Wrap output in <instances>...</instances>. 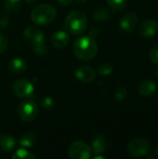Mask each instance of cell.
I'll return each instance as SVG.
<instances>
[{"mask_svg":"<svg viewBox=\"0 0 158 159\" xmlns=\"http://www.w3.org/2000/svg\"><path fill=\"white\" fill-rule=\"evenodd\" d=\"M73 52L78 60L88 61L96 57L98 53V44L93 36L83 35L74 42Z\"/></svg>","mask_w":158,"mask_h":159,"instance_id":"6da1fadb","label":"cell"},{"mask_svg":"<svg viewBox=\"0 0 158 159\" xmlns=\"http://www.w3.org/2000/svg\"><path fill=\"white\" fill-rule=\"evenodd\" d=\"M25 41L33 47L37 55H45L47 52V47L45 44V35L36 26H28L23 31Z\"/></svg>","mask_w":158,"mask_h":159,"instance_id":"7a4b0ae2","label":"cell"},{"mask_svg":"<svg viewBox=\"0 0 158 159\" xmlns=\"http://www.w3.org/2000/svg\"><path fill=\"white\" fill-rule=\"evenodd\" d=\"M64 27L72 34H80L88 27V17L81 10H73L66 17Z\"/></svg>","mask_w":158,"mask_h":159,"instance_id":"3957f363","label":"cell"},{"mask_svg":"<svg viewBox=\"0 0 158 159\" xmlns=\"http://www.w3.org/2000/svg\"><path fill=\"white\" fill-rule=\"evenodd\" d=\"M57 17V10L53 6L40 4L34 7L31 12L32 20L37 25H47L51 23Z\"/></svg>","mask_w":158,"mask_h":159,"instance_id":"277c9868","label":"cell"},{"mask_svg":"<svg viewBox=\"0 0 158 159\" xmlns=\"http://www.w3.org/2000/svg\"><path fill=\"white\" fill-rule=\"evenodd\" d=\"M150 150V143L144 138H135L127 146V153L133 158L145 157Z\"/></svg>","mask_w":158,"mask_h":159,"instance_id":"5b68a950","label":"cell"},{"mask_svg":"<svg viewBox=\"0 0 158 159\" xmlns=\"http://www.w3.org/2000/svg\"><path fill=\"white\" fill-rule=\"evenodd\" d=\"M18 114L22 121L32 122L38 116L37 105L32 100H24L18 107Z\"/></svg>","mask_w":158,"mask_h":159,"instance_id":"8992f818","label":"cell"},{"mask_svg":"<svg viewBox=\"0 0 158 159\" xmlns=\"http://www.w3.org/2000/svg\"><path fill=\"white\" fill-rule=\"evenodd\" d=\"M68 156L73 159H88L92 156V149L85 142L76 141L69 145Z\"/></svg>","mask_w":158,"mask_h":159,"instance_id":"52a82bcc","label":"cell"},{"mask_svg":"<svg viewBox=\"0 0 158 159\" xmlns=\"http://www.w3.org/2000/svg\"><path fill=\"white\" fill-rule=\"evenodd\" d=\"M34 88L33 84L26 79H19L12 85V91L14 95L19 98H28L34 93Z\"/></svg>","mask_w":158,"mask_h":159,"instance_id":"ba28073f","label":"cell"},{"mask_svg":"<svg viewBox=\"0 0 158 159\" xmlns=\"http://www.w3.org/2000/svg\"><path fill=\"white\" fill-rule=\"evenodd\" d=\"M139 34L143 38H150L158 33V22L153 19L142 21L138 29Z\"/></svg>","mask_w":158,"mask_h":159,"instance_id":"9c48e42d","label":"cell"},{"mask_svg":"<svg viewBox=\"0 0 158 159\" xmlns=\"http://www.w3.org/2000/svg\"><path fill=\"white\" fill-rule=\"evenodd\" d=\"M74 76L82 83H90L96 77V72L92 67L89 66H79L74 71Z\"/></svg>","mask_w":158,"mask_h":159,"instance_id":"30bf717a","label":"cell"},{"mask_svg":"<svg viewBox=\"0 0 158 159\" xmlns=\"http://www.w3.org/2000/svg\"><path fill=\"white\" fill-rule=\"evenodd\" d=\"M138 22H139L138 16L133 12H129V13H126L121 18L119 25L123 32L130 33L136 28V26L138 25Z\"/></svg>","mask_w":158,"mask_h":159,"instance_id":"8fae6325","label":"cell"},{"mask_svg":"<svg viewBox=\"0 0 158 159\" xmlns=\"http://www.w3.org/2000/svg\"><path fill=\"white\" fill-rule=\"evenodd\" d=\"M69 34L65 31H57L51 36V43L56 48H63L69 43Z\"/></svg>","mask_w":158,"mask_h":159,"instance_id":"7c38bea8","label":"cell"},{"mask_svg":"<svg viewBox=\"0 0 158 159\" xmlns=\"http://www.w3.org/2000/svg\"><path fill=\"white\" fill-rule=\"evenodd\" d=\"M157 89V85L152 80H144L140 83L138 87V92L142 97H150L156 93Z\"/></svg>","mask_w":158,"mask_h":159,"instance_id":"4fadbf2b","label":"cell"},{"mask_svg":"<svg viewBox=\"0 0 158 159\" xmlns=\"http://www.w3.org/2000/svg\"><path fill=\"white\" fill-rule=\"evenodd\" d=\"M108 147V143L106 138L103 135H98L96 136L91 143V149L92 152H94L95 154H102L104 151H106Z\"/></svg>","mask_w":158,"mask_h":159,"instance_id":"5bb4252c","label":"cell"},{"mask_svg":"<svg viewBox=\"0 0 158 159\" xmlns=\"http://www.w3.org/2000/svg\"><path fill=\"white\" fill-rule=\"evenodd\" d=\"M8 69L15 74H22L27 69V63L25 60L20 58H15L8 63Z\"/></svg>","mask_w":158,"mask_h":159,"instance_id":"9a60e30c","label":"cell"},{"mask_svg":"<svg viewBox=\"0 0 158 159\" xmlns=\"http://www.w3.org/2000/svg\"><path fill=\"white\" fill-rule=\"evenodd\" d=\"M16 147V140L11 135H2L0 137V149L6 153L11 152Z\"/></svg>","mask_w":158,"mask_h":159,"instance_id":"2e32d148","label":"cell"},{"mask_svg":"<svg viewBox=\"0 0 158 159\" xmlns=\"http://www.w3.org/2000/svg\"><path fill=\"white\" fill-rule=\"evenodd\" d=\"M92 17L98 22H104L111 18V13L105 7H97L92 13Z\"/></svg>","mask_w":158,"mask_h":159,"instance_id":"e0dca14e","label":"cell"},{"mask_svg":"<svg viewBox=\"0 0 158 159\" xmlns=\"http://www.w3.org/2000/svg\"><path fill=\"white\" fill-rule=\"evenodd\" d=\"M37 141L36 135L34 132H25L20 138V144L23 148L32 147Z\"/></svg>","mask_w":158,"mask_h":159,"instance_id":"ac0fdd59","label":"cell"},{"mask_svg":"<svg viewBox=\"0 0 158 159\" xmlns=\"http://www.w3.org/2000/svg\"><path fill=\"white\" fill-rule=\"evenodd\" d=\"M21 6H22V0H4L5 9L9 13L19 11Z\"/></svg>","mask_w":158,"mask_h":159,"instance_id":"d6986e66","label":"cell"},{"mask_svg":"<svg viewBox=\"0 0 158 159\" xmlns=\"http://www.w3.org/2000/svg\"><path fill=\"white\" fill-rule=\"evenodd\" d=\"M12 158L13 159H35L36 157L32 154L31 152L25 150V149H18L17 151H15L12 155Z\"/></svg>","mask_w":158,"mask_h":159,"instance_id":"ffe728a7","label":"cell"},{"mask_svg":"<svg viewBox=\"0 0 158 159\" xmlns=\"http://www.w3.org/2000/svg\"><path fill=\"white\" fill-rule=\"evenodd\" d=\"M106 1L109 7L115 11H118L124 8L128 2V0H106Z\"/></svg>","mask_w":158,"mask_h":159,"instance_id":"44dd1931","label":"cell"},{"mask_svg":"<svg viewBox=\"0 0 158 159\" xmlns=\"http://www.w3.org/2000/svg\"><path fill=\"white\" fill-rule=\"evenodd\" d=\"M113 70H114V68H113V65L111 63L103 62L98 67V74L100 75L105 76V75H109L110 74H112Z\"/></svg>","mask_w":158,"mask_h":159,"instance_id":"7402d4cb","label":"cell"},{"mask_svg":"<svg viewBox=\"0 0 158 159\" xmlns=\"http://www.w3.org/2000/svg\"><path fill=\"white\" fill-rule=\"evenodd\" d=\"M114 96H115V101H117V102H122V101H124V100L127 98V96H128V90H127L126 88L120 87V88H118V89L115 91Z\"/></svg>","mask_w":158,"mask_h":159,"instance_id":"603a6c76","label":"cell"},{"mask_svg":"<svg viewBox=\"0 0 158 159\" xmlns=\"http://www.w3.org/2000/svg\"><path fill=\"white\" fill-rule=\"evenodd\" d=\"M41 106L46 110H50L54 107V100L51 97H46L41 101Z\"/></svg>","mask_w":158,"mask_h":159,"instance_id":"cb8c5ba5","label":"cell"},{"mask_svg":"<svg viewBox=\"0 0 158 159\" xmlns=\"http://www.w3.org/2000/svg\"><path fill=\"white\" fill-rule=\"evenodd\" d=\"M149 59L151 61V62L157 64L158 63V47H155L154 48L151 49L150 53H149Z\"/></svg>","mask_w":158,"mask_h":159,"instance_id":"d4e9b609","label":"cell"},{"mask_svg":"<svg viewBox=\"0 0 158 159\" xmlns=\"http://www.w3.org/2000/svg\"><path fill=\"white\" fill-rule=\"evenodd\" d=\"M8 47V42L6 36H4L3 34H0V54L4 53Z\"/></svg>","mask_w":158,"mask_h":159,"instance_id":"484cf974","label":"cell"},{"mask_svg":"<svg viewBox=\"0 0 158 159\" xmlns=\"http://www.w3.org/2000/svg\"><path fill=\"white\" fill-rule=\"evenodd\" d=\"M9 23V19L8 16L6 14H0V29H5L7 27Z\"/></svg>","mask_w":158,"mask_h":159,"instance_id":"4316f807","label":"cell"},{"mask_svg":"<svg viewBox=\"0 0 158 159\" xmlns=\"http://www.w3.org/2000/svg\"><path fill=\"white\" fill-rule=\"evenodd\" d=\"M73 1H74V0H58V2H59L61 6H64V7L71 5Z\"/></svg>","mask_w":158,"mask_h":159,"instance_id":"83f0119b","label":"cell"},{"mask_svg":"<svg viewBox=\"0 0 158 159\" xmlns=\"http://www.w3.org/2000/svg\"><path fill=\"white\" fill-rule=\"evenodd\" d=\"M36 1L37 0H25V2L28 4H34V3H36Z\"/></svg>","mask_w":158,"mask_h":159,"instance_id":"f1b7e54d","label":"cell"},{"mask_svg":"<svg viewBox=\"0 0 158 159\" xmlns=\"http://www.w3.org/2000/svg\"><path fill=\"white\" fill-rule=\"evenodd\" d=\"M93 158L94 159H105L106 157H103V156H96V157H94Z\"/></svg>","mask_w":158,"mask_h":159,"instance_id":"f546056e","label":"cell"},{"mask_svg":"<svg viewBox=\"0 0 158 159\" xmlns=\"http://www.w3.org/2000/svg\"><path fill=\"white\" fill-rule=\"evenodd\" d=\"M78 4H85V3H87V1L88 0H75Z\"/></svg>","mask_w":158,"mask_h":159,"instance_id":"4dcf8cb0","label":"cell"},{"mask_svg":"<svg viewBox=\"0 0 158 159\" xmlns=\"http://www.w3.org/2000/svg\"><path fill=\"white\" fill-rule=\"evenodd\" d=\"M155 154H156V157H158V144L156 146V148H155Z\"/></svg>","mask_w":158,"mask_h":159,"instance_id":"1f68e13d","label":"cell"},{"mask_svg":"<svg viewBox=\"0 0 158 159\" xmlns=\"http://www.w3.org/2000/svg\"><path fill=\"white\" fill-rule=\"evenodd\" d=\"M156 77L158 78V67L156 68Z\"/></svg>","mask_w":158,"mask_h":159,"instance_id":"d6a6232c","label":"cell"}]
</instances>
